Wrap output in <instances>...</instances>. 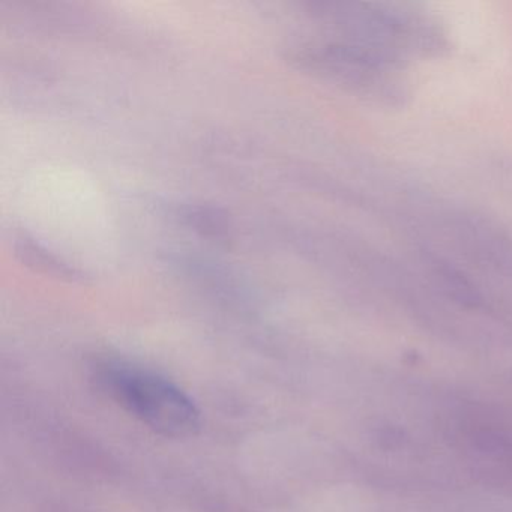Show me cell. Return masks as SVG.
<instances>
[{"label": "cell", "instance_id": "6da1fadb", "mask_svg": "<svg viewBox=\"0 0 512 512\" xmlns=\"http://www.w3.org/2000/svg\"><path fill=\"white\" fill-rule=\"evenodd\" d=\"M104 382L113 397L143 424L163 436L185 437L200 425L194 401L169 380L131 368H109Z\"/></svg>", "mask_w": 512, "mask_h": 512}]
</instances>
